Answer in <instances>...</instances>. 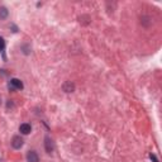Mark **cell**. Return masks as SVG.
I'll return each mask as SVG.
<instances>
[{
    "label": "cell",
    "instance_id": "obj_7",
    "mask_svg": "<svg viewBox=\"0 0 162 162\" xmlns=\"http://www.w3.org/2000/svg\"><path fill=\"white\" fill-rule=\"evenodd\" d=\"M8 14H9V12H8V9L5 8V7H0V19H5L8 17Z\"/></svg>",
    "mask_w": 162,
    "mask_h": 162
},
{
    "label": "cell",
    "instance_id": "obj_1",
    "mask_svg": "<svg viewBox=\"0 0 162 162\" xmlns=\"http://www.w3.org/2000/svg\"><path fill=\"white\" fill-rule=\"evenodd\" d=\"M23 143H24V141H23V138H22L20 136H14L13 139H12V146H13V148H15V149L22 148Z\"/></svg>",
    "mask_w": 162,
    "mask_h": 162
},
{
    "label": "cell",
    "instance_id": "obj_2",
    "mask_svg": "<svg viewBox=\"0 0 162 162\" xmlns=\"http://www.w3.org/2000/svg\"><path fill=\"white\" fill-rule=\"evenodd\" d=\"M45 148L47 151V153H51V152H53V149H55V143H53V141L50 137L45 138Z\"/></svg>",
    "mask_w": 162,
    "mask_h": 162
},
{
    "label": "cell",
    "instance_id": "obj_9",
    "mask_svg": "<svg viewBox=\"0 0 162 162\" xmlns=\"http://www.w3.org/2000/svg\"><path fill=\"white\" fill-rule=\"evenodd\" d=\"M149 158H151V160H152L153 162H160V161L157 160V157H156V156H155L153 153H151V155H149Z\"/></svg>",
    "mask_w": 162,
    "mask_h": 162
},
{
    "label": "cell",
    "instance_id": "obj_5",
    "mask_svg": "<svg viewBox=\"0 0 162 162\" xmlns=\"http://www.w3.org/2000/svg\"><path fill=\"white\" fill-rule=\"evenodd\" d=\"M19 131H20L22 134H29L32 132V127H30V124H28V123H23V124H20Z\"/></svg>",
    "mask_w": 162,
    "mask_h": 162
},
{
    "label": "cell",
    "instance_id": "obj_3",
    "mask_svg": "<svg viewBox=\"0 0 162 162\" xmlns=\"http://www.w3.org/2000/svg\"><path fill=\"white\" fill-rule=\"evenodd\" d=\"M12 86V89H18V90H22L23 89V82L19 80V79H12L10 80V85L9 88Z\"/></svg>",
    "mask_w": 162,
    "mask_h": 162
},
{
    "label": "cell",
    "instance_id": "obj_4",
    "mask_svg": "<svg viewBox=\"0 0 162 162\" xmlns=\"http://www.w3.org/2000/svg\"><path fill=\"white\" fill-rule=\"evenodd\" d=\"M27 161L28 162H38L39 161V157H38L36 151H29V152L27 153Z\"/></svg>",
    "mask_w": 162,
    "mask_h": 162
},
{
    "label": "cell",
    "instance_id": "obj_8",
    "mask_svg": "<svg viewBox=\"0 0 162 162\" xmlns=\"http://www.w3.org/2000/svg\"><path fill=\"white\" fill-rule=\"evenodd\" d=\"M4 48H5V41L3 37H0V51H3Z\"/></svg>",
    "mask_w": 162,
    "mask_h": 162
},
{
    "label": "cell",
    "instance_id": "obj_6",
    "mask_svg": "<svg viewBox=\"0 0 162 162\" xmlns=\"http://www.w3.org/2000/svg\"><path fill=\"white\" fill-rule=\"evenodd\" d=\"M62 89H63V91H66V93H72V91L75 90V85L71 82V81H66V82L63 84Z\"/></svg>",
    "mask_w": 162,
    "mask_h": 162
}]
</instances>
